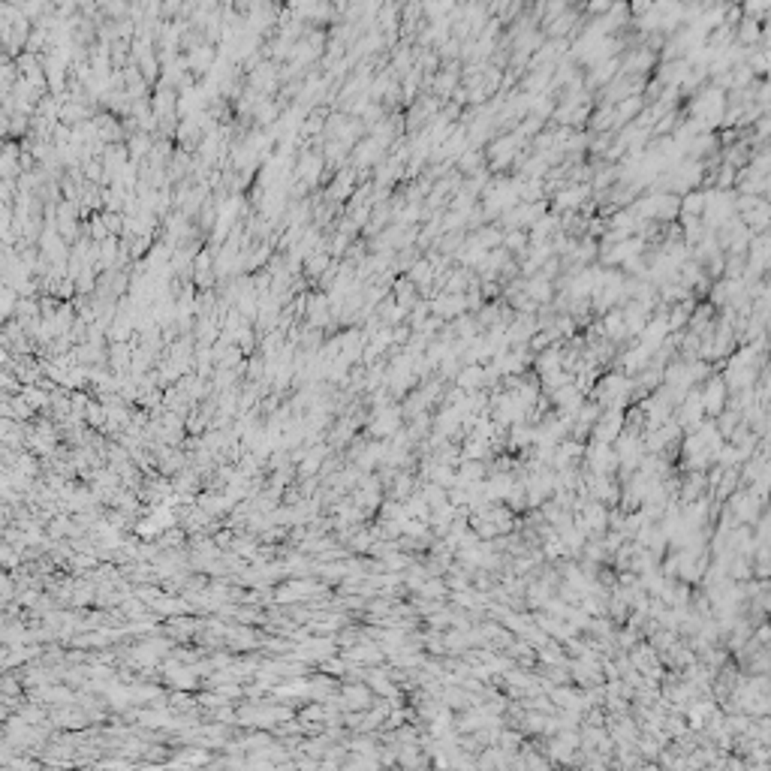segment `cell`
Listing matches in <instances>:
<instances>
[{
  "instance_id": "obj_13",
  "label": "cell",
  "mask_w": 771,
  "mask_h": 771,
  "mask_svg": "<svg viewBox=\"0 0 771 771\" xmlns=\"http://www.w3.org/2000/svg\"><path fill=\"white\" fill-rule=\"evenodd\" d=\"M503 251L507 253H527V247H530V242H527V232L525 229H509V232H503Z\"/></svg>"
},
{
  "instance_id": "obj_16",
  "label": "cell",
  "mask_w": 771,
  "mask_h": 771,
  "mask_svg": "<svg viewBox=\"0 0 771 771\" xmlns=\"http://www.w3.org/2000/svg\"><path fill=\"white\" fill-rule=\"evenodd\" d=\"M353 181H355V175H353L350 169L341 172V178L331 184V196H335V199H347L350 193H355V190H353Z\"/></svg>"
},
{
  "instance_id": "obj_2",
  "label": "cell",
  "mask_w": 771,
  "mask_h": 771,
  "mask_svg": "<svg viewBox=\"0 0 771 771\" xmlns=\"http://www.w3.org/2000/svg\"><path fill=\"white\" fill-rule=\"evenodd\" d=\"M702 398V410L711 413V416H723V401H726V386L720 377H708L705 389L699 392Z\"/></svg>"
},
{
  "instance_id": "obj_12",
  "label": "cell",
  "mask_w": 771,
  "mask_h": 771,
  "mask_svg": "<svg viewBox=\"0 0 771 771\" xmlns=\"http://www.w3.org/2000/svg\"><path fill=\"white\" fill-rule=\"evenodd\" d=\"M621 425H624V416H621V410H609L606 416H603V422L596 425V437L600 440H612V437L621 431Z\"/></svg>"
},
{
  "instance_id": "obj_9",
  "label": "cell",
  "mask_w": 771,
  "mask_h": 771,
  "mask_svg": "<svg viewBox=\"0 0 771 771\" xmlns=\"http://www.w3.org/2000/svg\"><path fill=\"white\" fill-rule=\"evenodd\" d=\"M603 338H609V341H624L627 338V329H624V317H621L618 308H612L609 313H603Z\"/></svg>"
},
{
  "instance_id": "obj_7",
  "label": "cell",
  "mask_w": 771,
  "mask_h": 771,
  "mask_svg": "<svg viewBox=\"0 0 771 771\" xmlns=\"http://www.w3.org/2000/svg\"><path fill=\"white\" fill-rule=\"evenodd\" d=\"M654 220H675L681 214V196L678 193H651Z\"/></svg>"
},
{
  "instance_id": "obj_14",
  "label": "cell",
  "mask_w": 771,
  "mask_h": 771,
  "mask_svg": "<svg viewBox=\"0 0 771 771\" xmlns=\"http://www.w3.org/2000/svg\"><path fill=\"white\" fill-rule=\"evenodd\" d=\"M380 157H383V148H380L374 139H368V142H362L359 148H355V166H359V169H364L368 163L380 160Z\"/></svg>"
},
{
  "instance_id": "obj_6",
  "label": "cell",
  "mask_w": 771,
  "mask_h": 771,
  "mask_svg": "<svg viewBox=\"0 0 771 771\" xmlns=\"http://www.w3.org/2000/svg\"><path fill=\"white\" fill-rule=\"evenodd\" d=\"M455 386H458L464 395L482 389L485 386V364H464V368H458V374H455Z\"/></svg>"
},
{
  "instance_id": "obj_11",
  "label": "cell",
  "mask_w": 771,
  "mask_h": 771,
  "mask_svg": "<svg viewBox=\"0 0 771 771\" xmlns=\"http://www.w3.org/2000/svg\"><path fill=\"white\" fill-rule=\"evenodd\" d=\"M705 211V190H690L681 196V217H702Z\"/></svg>"
},
{
  "instance_id": "obj_3",
  "label": "cell",
  "mask_w": 771,
  "mask_h": 771,
  "mask_svg": "<svg viewBox=\"0 0 771 771\" xmlns=\"http://www.w3.org/2000/svg\"><path fill=\"white\" fill-rule=\"evenodd\" d=\"M642 251H645V238L633 235V238H627V242L612 244V251L603 256V262L606 265H624L627 260H633V256H642Z\"/></svg>"
},
{
  "instance_id": "obj_1",
  "label": "cell",
  "mask_w": 771,
  "mask_h": 771,
  "mask_svg": "<svg viewBox=\"0 0 771 771\" xmlns=\"http://www.w3.org/2000/svg\"><path fill=\"white\" fill-rule=\"evenodd\" d=\"M587 193H591V184H569V187H563L560 193H554V202H552L554 214L578 211V205L587 199Z\"/></svg>"
},
{
  "instance_id": "obj_4",
  "label": "cell",
  "mask_w": 771,
  "mask_h": 771,
  "mask_svg": "<svg viewBox=\"0 0 771 771\" xmlns=\"http://www.w3.org/2000/svg\"><path fill=\"white\" fill-rule=\"evenodd\" d=\"M651 359H654V353L645 350L642 344L633 341V347H630L624 355H621V368H624V377H639L642 371L651 364Z\"/></svg>"
},
{
  "instance_id": "obj_10",
  "label": "cell",
  "mask_w": 771,
  "mask_h": 771,
  "mask_svg": "<svg viewBox=\"0 0 771 771\" xmlns=\"http://www.w3.org/2000/svg\"><path fill=\"white\" fill-rule=\"evenodd\" d=\"M434 265H431L428 260H416L410 265V275H407V280L416 289H428V286H434Z\"/></svg>"
},
{
  "instance_id": "obj_5",
  "label": "cell",
  "mask_w": 771,
  "mask_h": 771,
  "mask_svg": "<svg viewBox=\"0 0 771 771\" xmlns=\"http://www.w3.org/2000/svg\"><path fill=\"white\" fill-rule=\"evenodd\" d=\"M554 284L545 275H540V271H536L534 277H527L525 280V289H521V293H525L530 302L536 304V308H540V304H549L552 302V295H554V289H552Z\"/></svg>"
},
{
  "instance_id": "obj_8",
  "label": "cell",
  "mask_w": 771,
  "mask_h": 771,
  "mask_svg": "<svg viewBox=\"0 0 771 771\" xmlns=\"http://www.w3.org/2000/svg\"><path fill=\"white\" fill-rule=\"evenodd\" d=\"M618 72H621V57H609V61H603V64L594 66V72L587 76V85H591V88L612 85V81L618 79Z\"/></svg>"
},
{
  "instance_id": "obj_17",
  "label": "cell",
  "mask_w": 771,
  "mask_h": 771,
  "mask_svg": "<svg viewBox=\"0 0 771 771\" xmlns=\"http://www.w3.org/2000/svg\"><path fill=\"white\" fill-rule=\"evenodd\" d=\"M331 262V256L326 253V251H320V253H311L308 256V275L311 277H320L322 271H326V265Z\"/></svg>"
},
{
  "instance_id": "obj_15",
  "label": "cell",
  "mask_w": 771,
  "mask_h": 771,
  "mask_svg": "<svg viewBox=\"0 0 771 771\" xmlns=\"http://www.w3.org/2000/svg\"><path fill=\"white\" fill-rule=\"evenodd\" d=\"M455 163H458V169L464 172V175H476V172L482 169V151H479V148H467Z\"/></svg>"
}]
</instances>
